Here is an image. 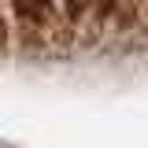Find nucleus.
I'll use <instances>...</instances> for the list:
<instances>
[{"instance_id": "nucleus-1", "label": "nucleus", "mask_w": 148, "mask_h": 148, "mask_svg": "<svg viewBox=\"0 0 148 148\" xmlns=\"http://www.w3.org/2000/svg\"><path fill=\"white\" fill-rule=\"evenodd\" d=\"M11 11L26 26H41L52 18V0H11Z\"/></svg>"}, {"instance_id": "nucleus-3", "label": "nucleus", "mask_w": 148, "mask_h": 148, "mask_svg": "<svg viewBox=\"0 0 148 148\" xmlns=\"http://www.w3.org/2000/svg\"><path fill=\"white\" fill-rule=\"evenodd\" d=\"M4 45H8V22L0 18V48H4Z\"/></svg>"}, {"instance_id": "nucleus-2", "label": "nucleus", "mask_w": 148, "mask_h": 148, "mask_svg": "<svg viewBox=\"0 0 148 148\" xmlns=\"http://www.w3.org/2000/svg\"><path fill=\"white\" fill-rule=\"evenodd\" d=\"M63 8H67V18H82L85 8H89V0H63Z\"/></svg>"}]
</instances>
